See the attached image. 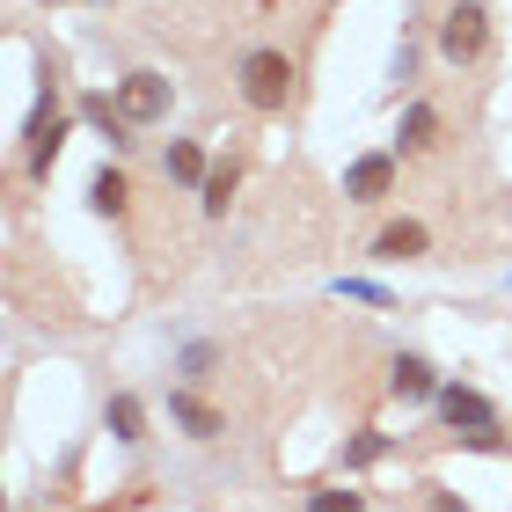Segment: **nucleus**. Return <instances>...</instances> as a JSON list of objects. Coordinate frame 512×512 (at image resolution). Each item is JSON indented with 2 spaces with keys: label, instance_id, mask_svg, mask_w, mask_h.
Masks as SVG:
<instances>
[{
  "label": "nucleus",
  "instance_id": "obj_16",
  "mask_svg": "<svg viewBox=\"0 0 512 512\" xmlns=\"http://www.w3.org/2000/svg\"><path fill=\"white\" fill-rule=\"evenodd\" d=\"M300 512H366V491H352V483H322V491H308Z\"/></svg>",
  "mask_w": 512,
  "mask_h": 512
},
{
  "label": "nucleus",
  "instance_id": "obj_15",
  "mask_svg": "<svg viewBox=\"0 0 512 512\" xmlns=\"http://www.w3.org/2000/svg\"><path fill=\"white\" fill-rule=\"evenodd\" d=\"M213 366H220V344H213V337H191V344L176 352V374H183V388L213 381Z\"/></svg>",
  "mask_w": 512,
  "mask_h": 512
},
{
  "label": "nucleus",
  "instance_id": "obj_8",
  "mask_svg": "<svg viewBox=\"0 0 512 512\" xmlns=\"http://www.w3.org/2000/svg\"><path fill=\"white\" fill-rule=\"evenodd\" d=\"M432 235H425V220H395L374 235V264H403V256H425Z\"/></svg>",
  "mask_w": 512,
  "mask_h": 512
},
{
  "label": "nucleus",
  "instance_id": "obj_4",
  "mask_svg": "<svg viewBox=\"0 0 512 512\" xmlns=\"http://www.w3.org/2000/svg\"><path fill=\"white\" fill-rule=\"evenodd\" d=\"M110 103H118L132 125H161V118H169V103H176V88H169V74L139 66V74H125V81H118V96H110Z\"/></svg>",
  "mask_w": 512,
  "mask_h": 512
},
{
  "label": "nucleus",
  "instance_id": "obj_6",
  "mask_svg": "<svg viewBox=\"0 0 512 512\" xmlns=\"http://www.w3.org/2000/svg\"><path fill=\"white\" fill-rule=\"evenodd\" d=\"M439 388H447V381L432 374V359H417V352L388 359V395H395V403H439Z\"/></svg>",
  "mask_w": 512,
  "mask_h": 512
},
{
  "label": "nucleus",
  "instance_id": "obj_2",
  "mask_svg": "<svg viewBox=\"0 0 512 512\" xmlns=\"http://www.w3.org/2000/svg\"><path fill=\"white\" fill-rule=\"evenodd\" d=\"M432 44H439L447 66H476L483 52H491V8H483V0H454V8L439 15Z\"/></svg>",
  "mask_w": 512,
  "mask_h": 512
},
{
  "label": "nucleus",
  "instance_id": "obj_14",
  "mask_svg": "<svg viewBox=\"0 0 512 512\" xmlns=\"http://www.w3.org/2000/svg\"><path fill=\"white\" fill-rule=\"evenodd\" d=\"M432 139H439V110L432 103H410L403 125H395V154H425Z\"/></svg>",
  "mask_w": 512,
  "mask_h": 512
},
{
  "label": "nucleus",
  "instance_id": "obj_7",
  "mask_svg": "<svg viewBox=\"0 0 512 512\" xmlns=\"http://www.w3.org/2000/svg\"><path fill=\"white\" fill-rule=\"evenodd\" d=\"M439 425H469V432H491L498 425V410H491V395H483V388H461V381H447V388H439Z\"/></svg>",
  "mask_w": 512,
  "mask_h": 512
},
{
  "label": "nucleus",
  "instance_id": "obj_19",
  "mask_svg": "<svg viewBox=\"0 0 512 512\" xmlns=\"http://www.w3.org/2000/svg\"><path fill=\"white\" fill-rule=\"evenodd\" d=\"M388 81H395V88H410V81H417V30H403V44H395V66H388Z\"/></svg>",
  "mask_w": 512,
  "mask_h": 512
},
{
  "label": "nucleus",
  "instance_id": "obj_13",
  "mask_svg": "<svg viewBox=\"0 0 512 512\" xmlns=\"http://www.w3.org/2000/svg\"><path fill=\"white\" fill-rule=\"evenodd\" d=\"M161 169H169V183H183V191H198V183L213 176V161H205V147H198V139H169Z\"/></svg>",
  "mask_w": 512,
  "mask_h": 512
},
{
  "label": "nucleus",
  "instance_id": "obj_9",
  "mask_svg": "<svg viewBox=\"0 0 512 512\" xmlns=\"http://www.w3.org/2000/svg\"><path fill=\"white\" fill-rule=\"evenodd\" d=\"M125 205H132V183H125V169H118V161H103V169H96V176H88V213H103V220H118V213H125Z\"/></svg>",
  "mask_w": 512,
  "mask_h": 512
},
{
  "label": "nucleus",
  "instance_id": "obj_1",
  "mask_svg": "<svg viewBox=\"0 0 512 512\" xmlns=\"http://www.w3.org/2000/svg\"><path fill=\"white\" fill-rule=\"evenodd\" d=\"M235 88H242V103L256 118H278V110L293 103V59L278 52V44H256V52H242V66H235Z\"/></svg>",
  "mask_w": 512,
  "mask_h": 512
},
{
  "label": "nucleus",
  "instance_id": "obj_12",
  "mask_svg": "<svg viewBox=\"0 0 512 512\" xmlns=\"http://www.w3.org/2000/svg\"><path fill=\"white\" fill-rule=\"evenodd\" d=\"M169 417H176V425L191 432V439H220V432H227V425H220V410H213V403H198L191 388H169Z\"/></svg>",
  "mask_w": 512,
  "mask_h": 512
},
{
  "label": "nucleus",
  "instance_id": "obj_17",
  "mask_svg": "<svg viewBox=\"0 0 512 512\" xmlns=\"http://www.w3.org/2000/svg\"><path fill=\"white\" fill-rule=\"evenodd\" d=\"M330 293H344V300H366V308H395V293L381 286V278H330Z\"/></svg>",
  "mask_w": 512,
  "mask_h": 512
},
{
  "label": "nucleus",
  "instance_id": "obj_10",
  "mask_svg": "<svg viewBox=\"0 0 512 512\" xmlns=\"http://www.w3.org/2000/svg\"><path fill=\"white\" fill-rule=\"evenodd\" d=\"M235 183H242V161H235V154L213 161V176L198 183V213H205V220H227V205H235Z\"/></svg>",
  "mask_w": 512,
  "mask_h": 512
},
{
  "label": "nucleus",
  "instance_id": "obj_18",
  "mask_svg": "<svg viewBox=\"0 0 512 512\" xmlns=\"http://www.w3.org/2000/svg\"><path fill=\"white\" fill-rule=\"evenodd\" d=\"M381 454H388V432H359V439H344V469H374Z\"/></svg>",
  "mask_w": 512,
  "mask_h": 512
},
{
  "label": "nucleus",
  "instance_id": "obj_5",
  "mask_svg": "<svg viewBox=\"0 0 512 512\" xmlns=\"http://www.w3.org/2000/svg\"><path fill=\"white\" fill-rule=\"evenodd\" d=\"M388 191H395V154H388V147L359 154L352 169H344V198H352V205H381Z\"/></svg>",
  "mask_w": 512,
  "mask_h": 512
},
{
  "label": "nucleus",
  "instance_id": "obj_3",
  "mask_svg": "<svg viewBox=\"0 0 512 512\" xmlns=\"http://www.w3.org/2000/svg\"><path fill=\"white\" fill-rule=\"evenodd\" d=\"M66 132H74V118H66L59 96L44 88L37 110H30V125H22V169H30V176H52V161H59V147H66Z\"/></svg>",
  "mask_w": 512,
  "mask_h": 512
},
{
  "label": "nucleus",
  "instance_id": "obj_11",
  "mask_svg": "<svg viewBox=\"0 0 512 512\" xmlns=\"http://www.w3.org/2000/svg\"><path fill=\"white\" fill-rule=\"evenodd\" d=\"M103 425H110V439H118V447H139V439H147V410H139L132 388H118V395L103 403Z\"/></svg>",
  "mask_w": 512,
  "mask_h": 512
},
{
  "label": "nucleus",
  "instance_id": "obj_20",
  "mask_svg": "<svg viewBox=\"0 0 512 512\" xmlns=\"http://www.w3.org/2000/svg\"><path fill=\"white\" fill-rule=\"evenodd\" d=\"M425 512H476V505H469V498H454V491H439V483H432V505H425Z\"/></svg>",
  "mask_w": 512,
  "mask_h": 512
}]
</instances>
